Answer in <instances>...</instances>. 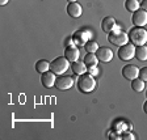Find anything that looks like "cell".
I'll return each instance as SVG.
<instances>
[{"instance_id":"6da1fadb","label":"cell","mask_w":147,"mask_h":140,"mask_svg":"<svg viewBox=\"0 0 147 140\" xmlns=\"http://www.w3.org/2000/svg\"><path fill=\"white\" fill-rule=\"evenodd\" d=\"M129 42L133 43L134 46H142L146 45L147 42V30L142 26H134L130 29L127 33Z\"/></svg>"},{"instance_id":"7a4b0ae2","label":"cell","mask_w":147,"mask_h":140,"mask_svg":"<svg viewBox=\"0 0 147 140\" xmlns=\"http://www.w3.org/2000/svg\"><path fill=\"white\" fill-rule=\"evenodd\" d=\"M78 89H79V92H82V93H91V92L95 90L96 88V80L93 79V76L92 75H89L88 72L83 73V75H80L79 79H78V84H76Z\"/></svg>"},{"instance_id":"3957f363","label":"cell","mask_w":147,"mask_h":140,"mask_svg":"<svg viewBox=\"0 0 147 140\" xmlns=\"http://www.w3.org/2000/svg\"><path fill=\"white\" fill-rule=\"evenodd\" d=\"M108 41L114 46H123L126 43H129V36L126 31L121 30V29H114L108 34Z\"/></svg>"},{"instance_id":"277c9868","label":"cell","mask_w":147,"mask_h":140,"mask_svg":"<svg viewBox=\"0 0 147 140\" xmlns=\"http://www.w3.org/2000/svg\"><path fill=\"white\" fill-rule=\"evenodd\" d=\"M68 67H70V62L66 56H58L53 62H50V71L55 73V75H63L67 72Z\"/></svg>"},{"instance_id":"5b68a950","label":"cell","mask_w":147,"mask_h":140,"mask_svg":"<svg viewBox=\"0 0 147 140\" xmlns=\"http://www.w3.org/2000/svg\"><path fill=\"white\" fill-rule=\"evenodd\" d=\"M135 49H137V46H134L133 43L129 42L123 46H119L117 55H118V58L122 62H129L133 58H135Z\"/></svg>"},{"instance_id":"8992f818","label":"cell","mask_w":147,"mask_h":140,"mask_svg":"<svg viewBox=\"0 0 147 140\" xmlns=\"http://www.w3.org/2000/svg\"><path fill=\"white\" fill-rule=\"evenodd\" d=\"M74 79L71 76H67V75H59V77H57V81H55V88L58 90H68L74 86Z\"/></svg>"},{"instance_id":"52a82bcc","label":"cell","mask_w":147,"mask_h":140,"mask_svg":"<svg viewBox=\"0 0 147 140\" xmlns=\"http://www.w3.org/2000/svg\"><path fill=\"white\" fill-rule=\"evenodd\" d=\"M92 33L89 30H76L72 34V41L76 46H84L88 41H91Z\"/></svg>"},{"instance_id":"ba28073f","label":"cell","mask_w":147,"mask_h":140,"mask_svg":"<svg viewBox=\"0 0 147 140\" xmlns=\"http://www.w3.org/2000/svg\"><path fill=\"white\" fill-rule=\"evenodd\" d=\"M96 56L101 63H109V62L113 60L114 52L109 47H98V50L96 51Z\"/></svg>"},{"instance_id":"9c48e42d","label":"cell","mask_w":147,"mask_h":140,"mask_svg":"<svg viewBox=\"0 0 147 140\" xmlns=\"http://www.w3.org/2000/svg\"><path fill=\"white\" fill-rule=\"evenodd\" d=\"M122 76L125 77L126 80H134L139 76V68L134 64H126L125 67L122 68Z\"/></svg>"},{"instance_id":"30bf717a","label":"cell","mask_w":147,"mask_h":140,"mask_svg":"<svg viewBox=\"0 0 147 140\" xmlns=\"http://www.w3.org/2000/svg\"><path fill=\"white\" fill-rule=\"evenodd\" d=\"M131 21L134 24V26H142L143 27L144 25L147 24V12L143 11V9H138L133 13Z\"/></svg>"},{"instance_id":"8fae6325","label":"cell","mask_w":147,"mask_h":140,"mask_svg":"<svg viewBox=\"0 0 147 140\" xmlns=\"http://www.w3.org/2000/svg\"><path fill=\"white\" fill-rule=\"evenodd\" d=\"M117 27V21L116 18L112 17V16H107V17L102 18V21H101V29L102 31L109 34L112 30H114Z\"/></svg>"},{"instance_id":"7c38bea8","label":"cell","mask_w":147,"mask_h":140,"mask_svg":"<svg viewBox=\"0 0 147 140\" xmlns=\"http://www.w3.org/2000/svg\"><path fill=\"white\" fill-rule=\"evenodd\" d=\"M55 81H57V77L53 71H47L41 75V82L45 88H53L55 85Z\"/></svg>"},{"instance_id":"4fadbf2b","label":"cell","mask_w":147,"mask_h":140,"mask_svg":"<svg viewBox=\"0 0 147 140\" xmlns=\"http://www.w3.org/2000/svg\"><path fill=\"white\" fill-rule=\"evenodd\" d=\"M64 56L68 59V62H70V63L78 62V60H79V56H80L79 49H78L75 45L68 46V47H66V50H64Z\"/></svg>"},{"instance_id":"5bb4252c","label":"cell","mask_w":147,"mask_h":140,"mask_svg":"<svg viewBox=\"0 0 147 140\" xmlns=\"http://www.w3.org/2000/svg\"><path fill=\"white\" fill-rule=\"evenodd\" d=\"M67 13L72 18H79L83 13V8L78 1H72V3H68L67 5Z\"/></svg>"},{"instance_id":"9a60e30c","label":"cell","mask_w":147,"mask_h":140,"mask_svg":"<svg viewBox=\"0 0 147 140\" xmlns=\"http://www.w3.org/2000/svg\"><path fill=\"white\" fill-rule=\"evenodd\" d=\"M135 58L141 62L147 60V46L146 45L137 46V49H135Z\"/></svg>"},{"instance_id":"2e32d148","label":"cell","mask_w":147,"mask_h":140,"mask_svg":"<svg viewBox=\"0 0 147 140\" xmlns=\"http://www.w3.org/2000/svg\"><path fill=\"white\" fill-rule=\"evenodd\" d=\"M71 68H72L74 73H76V75H83V73H86L87 72V66L84 62H74L72 66H71Z\"/></svg>"},{"instance_id":"e0dca14e","label":"cell","mask_w":147,"mask_h":140,"mask_svg":"<svg viewBox=\"0 0 147 140\" xmlns=\"http://www.w3.org/2000/svg\"><path fill=\"white\" fill-rule=\"evenodd\" d=\"M36 71L38 73H45L47 72V71H50V62L45 60V59H41V60H38L36 63Z\"/></svg>"},{"instance_id":"ac0fdd59","label":"cell","mask_w":147,"mask_h":140,"mask_svg":"<svg viewBox=\"0 0 147 140\" xmlns=\"http://www.w3.org/2000/svg\"><path fill=\"white\" fill-rule=\"evenodd\" d=\"M98 58L96 56V54L93 52H88V54L84 56V63H86L87 67H93V66H97L98 64Z\"/></svg>"},{"instance_id":"d6986e66","label":"cell","mask_w":147,"mask_h":140,"mask_svg":"<svg viewBox=\"0 0 147 140\" xmlns=\"http://www.w3.org/2000/svg\"><path fill=\"white\" fill-rule=\"evenodd\" d=\"M131 89L137 93H141L144 90V81L141 77H137V79L131 80Z\"/></svg>"},{"instance_id":"ffe728a7","label":"cell","mask_w":147,"mask_h":140,"mask_svg":"<svg viewBox=\"0 0 147 140\" xmlns=\"http://www.w3.org/2000/svg\"><path fill=\"white\" fill-rule=\"evenodd\" d=\"M125 8H126V11L134 13L135 11H138V9L141 8V3H139L138 0H126L125 1Z\"/></svg>"},{"instance_id":"44dd1931","label":"cell","mask_w":147,"mask_h":140,"mask_svg":"<svg viewBox=\"0 0 147 140\" xmlns=\"http://www.w3.org/2000/svg\"><path fill=\"white\" fill-rule=\"evenodd\" d=\"M84 47H86V51L87 52H93V54H96V51L98 50V43L96 42V41H88V42L84 45Z\"/></svg>"},{"instance_id":"7402d4cb","label":"cell","mask_w":147,"mask_h":140,"mask_svg":"<svg viewBox=\"0 0 147 140\" xmlns=\"http://www.w3.org/2000/svg\"><path fill=\"white\" fill-rule=\"evenodd\" d=\"M87 72L92 76H97L98 73H100V70L97 68V66H93V67H87Z\"/></svg>"},{"instance_id":"603a6c76","label":"cell","mask_w":147,"mask_h":140,"mask_svg":"<svg viewBox=\"0 0 147 140\" xmlns=\"http://www.w3.org/2000/svg\"><path fill=\"white\" fill-rule=\"evenodd\" d=\"M138 77H141L144 82L147 81V67H143V68H141V70H139V76H138Z\"/></svg>"},{"instance_id":"cb8c5ba5","label":"cell","mask_w":147,"mask_h":140,"mask_svg":"<svg viewBox=\"0 0 147 140\" xmlns=\"http://www.w3.org/2000/svg\"><path fill=\"white\" fill-rule=\"evenodd\" d=\"M64 45H66V47L75 45V43H74V41H72V37H71V38H67V40H66V42H64Z\"/></svg>"},{"instance_id":"d4e9b609","label":"cell","mask_w":147,"mask_h":140,"mask_svg":"<svg viewBox=\"0 0 147 140\" xmlns=\"http://www.w3.org/2000/svg\"><path fill=\"white\" fill-rule=\"evenodd\" d=\"M122 139H130V140H135V136L133 134H130V132H129V134H125V136L122 137Z\"/></svg>"},{"instance_id":"484cf974","label":"cell","mask_w":147,"mask_h":140,"mask_svg":"<svg viewBox=\"0 0 147 140\" xmlns=\"http://www.w3.org/2000/svg\"><path fill=\"white\" fill-rule=\"evenodd\" d=\"M141 8L147 12V0H142L141 1Z\"/></svg>"},{"instance_id":"4316f807","label":"cell","mask_w":147,"mask_h":140,"mask_svg":"<svg viewBox=\"0 0 147 140\" xmlns=\"http://www.w3.org/2000/svg\"><path fill=\"white\" fill-rule=\"evenodd\" d=\"M8 1H9V0H0V5H5Z\"/></svg>"},{"instance_id":"83f0119b","label":"cell","mask_w":147,"mask_h":140,"mask_svg":"<svg viewBox=\"0 0 147 140\" xmlns=\"http://www.w3.org/2000/svg\"><path fill=\"white\" fill-rule=\"evenodd\" d=\"M143 111L147 114V101H146V102H144V104H143Z\"/></svg>"},{"instance_id":"f1b7e54d","label":"cell","mask_w":147,"mask_h":140,"mask_svg":"<svg viewBox=\"0 0 147 140\" xmlns=\"http://www.w3.org/2000/svg\"><path fill=\"white\" fill-rule=\"evenodd\" d=\"M68 3H72V1H76V0H67Z\"/></svg>"},{"instance_id":"f546056e","label":"cell","mask_w":147,"mask_h":140,"mask_svg":"<svg viewBox=\"0 0 147 140\" xmlns=\"http://www.w3.org/2000/svg\"><path fill=\"white\" fill-rule=\"evenodd\" d=\"M146 96H147V90H146Z\"/></svg>"}]
</instances>
